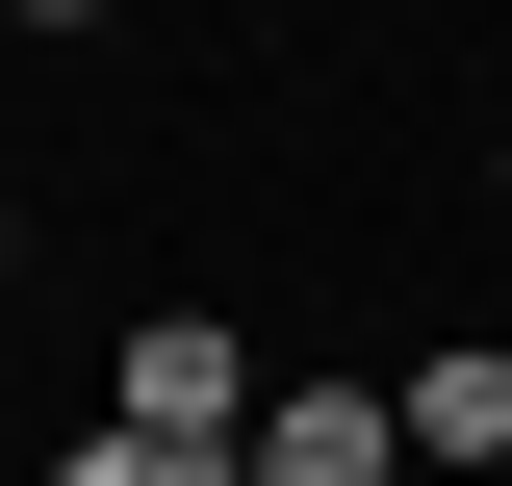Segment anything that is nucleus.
<instances>
[{
  "instance_id": "nucleus-1",
  "label": "nucleus",
  "mask_w": 512,
  "mask_h": 486,
  "mask_svg": "<svg viewBox=\"0 0 512 486\" xmlns=\"http://www.w3.org/2000/svg\"><path fill=\"white\" fill-rule=\"evenodd\" d=\"M103 410H128V435H180V461H231V486H256V410H282V384H256V333H231V307H154V333H128V359H103Z\"/></svg>"
},
{
  "instance_id": "nucleus-2",
  "label": "nucleus",
  "mask_w": 512,
  "mask_h": 486,
  "mask_svg": "<svg viewBox=\"0 0 512 486\" xmlns=\"http://www.w3.org/2000/svg\"><path fill=\"white\" fill-rule=\"evenodd\" d=\"M256 486H410V384H282L256 410Z\"/></svg>"
},
{
  "instance_id": "nucleus-3",
  "label": "nucleus",
  "mask_w": 512,
  "mask_h": 486,
  "mask_svg": "<svg viewBox=\"0 0 512 486\" xmlns=\"http://www.w3.org/2000/svg\"><path fill=\"white\" fill-rule=\"evenodd\" d=\"M410 486H512V333H436L410 359Z\"/></svg>"
},
{
  "instance_id": "nucleus-4",
  "label": "nucleus",
  "mask_w": 512,
  "mask_h": 486,
  "mask_svg": "<svg viewBox=\"0 0 512 486\" xmlns=\"http://www.w3.org/2000/svg\"><path fill=\"white\" fill-rule=\"evenodd\" d=\"M52 486H231V461H180V435H128V410H77V435H52Z\"/></svg>"
},
{
  "instance_id": "nucleus-5",
  "label": "nucleus",
  "mask_w": 512,
  "mask_h": 486,
  "mask_svg": "<svg viewBox=\"0 0 512 486\" xmlns=\"http://www.w3.org/2000/svg\"><path fill=\"white\" fill-rule=\"evenodd\" d=\"M26 26H103V0H26Z\"/></svg>"
},
{
  "instance_id": "nucleus-6",
  "label": "nucleus",
  "mask_w": 512,
  "mask_h": 486,
  "mask_svg": "<svg viewBox=\"0 0 512 486\" xmlns=\"http://www.w3.org/2000/svg\"><path fill=\"white\" fill-rule=\"evenodd\" d=\"M487 205H512V128H487Z\"/></svg>"
}]
</instances>
